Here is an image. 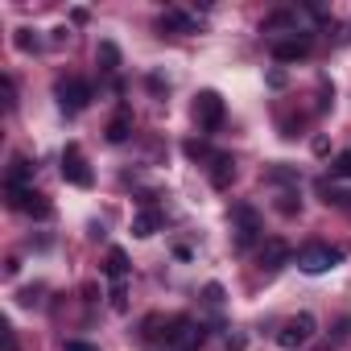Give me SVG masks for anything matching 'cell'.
I'll return each mask as SVG.
<instances>
[{"instance_id":"cell-1","label":"cell","mask_w":351,"mask_h":351,"mask_svg":"<svg viewBox=\"0 0 351 351\" xmlns=\"http://www.w3.org/2000/svg\"><path fill=\"white\" fill-rule=\"evenodd\" d=\"M314 314H293L281 330H277V343L285 347V351H298V347H306L310 339H314Z\"/></svg>"},{"instance_id":"cell-2","label":"cell","mask_w":351,"mask_h":351,"mask_svg":"<svg viewBox=\"0 0 351 351\" xmlns=\"http://www.w3.org/2000/svg\"><path fill=\"white\" fill-rule=\"evenodd\" d=\"M343 261V252L339 248H326V244H306L302 252H298V269L302 273H326V269H335Z\"/></svg>"},{"instance_id":"cell-3","label":"cell","mask_w":351,"mask_h":351,"mask_svg":"<svg viewBox=\"0 0 351 351\" xmlns=\"http://www.w3.org/2000/svg\"><path fill=\"white\" fill-rule=\"evenodd\" d=\"M54 95H58V108H62L66 116H75V112H83V108L91 104V87H87L83 79H62V83L54 87Z\"/></svg>"},{"instance_id":"cell-4","label":"cell","mask_w":351,"mask_h":351,"mask_svg":"<svg viewBox=\"0 0 351 351\" xmlns=\"http://www.w3.org/2000/svg\"><path fill=\"white\" fill-rule=\"evenodd\" d=\"M62 178L71 182V186H91V165H87V157H83V149L79 145H66L62 149Z\"/></svg>"},{"instance_id":"cell-5","label":"cell","mask_w":351,"mask_h":351,"mask_svg":"<svg viewBox=\"0 0 351 351\" xmlns=\"http://www.w3.org/2000/svg\"><path fill=\"white\" fill-rule=\"evenodd\" d=\"M232 219H236V248H252L256 236H261V215L248 203H236L232 207Z\"/></svg>"},{"instance_id":"cell-6","label":"cell","mask_w":351,"mask_h":351,"mask_svg":"<svg viewBox=\"0 0 351 351\" xmlns=\"http://www.w3.org/2000/svg\"><path fill=\"white\" fill-rule=\"evenodd\" d=\"M195 120H199V128H207V132H215V128L223 124V99H219V91H199V99H195Z\"/></svg>"},{"instance_id":"cell-7","label":"cell","mask_w":351,"mask_h":351,"mask_svg":"<svg viewBox=\"0 0 351 351\" xmlns=\"http://www.w3.org/2000/svg\"><path fill=\"white\" fill-rule=\"evenodd\" d=\"M165 339H169L173 351H195V347L203 343V326H195L191 318H173L169 330H165Z\"/></svg>"},{"instance_id":"cell-8","label":"cell","mask_w":351,"mask_h":351,"mask_svg":"<svg viewBox=\"0 0 351 351\" xmlns=\"http://www.w3.org/2000/svg\"><path fill=\"white\" fill-rule=\"evenodd\" d=\"M9 207L25 211V215H34V219H50V215H54V207H50L46 195H38V191H13V186H9Z\"/></svg>"},{"instance_id":"cell-9","label":"cell","mask_w":351,"mask_h":351,"mask_svg":"<svg viewBox=\"0 0 351 351\" xmlns=\"http://www.w3.org/2000/svg\"><path fill=\"white\" fill-rule=\"evenodd\" d=\"M306 54H310V38H285V42L273 46V58H277V62H298V58H306Z\"/></svg>"},{"instance_id":"cell-10","label":"cell","mask_w":351,"mask_h":351,"mask_svg":"<svg viewBox=\"0 0 351 351\" xmlns=\"http://www.w3.org/2000/svg\"><path fill=\"white\" fill-rule=\"evenodd\" d=\"M285 261H289V244H285V240H269V244L261 248V269H265V273H277Z\"/></svg>"},{"instance_id":"cell-11","label":"cell","mask_w":351,"mask_h":351,"mask_svg":"<svg viewBox=\"0 0 351 351\" xmlns=\"http://www.w3.org/2000/svg\"><path fill=\"white\" fill-rule=\"evenodd\" d=\"M211 182H215V191H228L232 186V178H236V161L228 157V153H219V157H211Z\"/></svg>"},{"instance_id":"cell-12","label":"cell","mask_w":351,"mask_h":351,"mask_svg":"<svg viewBox=\"0 0 351 351\" xmlns=\"http://www.w3.org/2000/svg\"><path fill=\"white\" fill-rule=\"evenodd\" d=\"M104 273H108L112 281H124V277H128V256H124V248H108V256H104Z\"/></svg>"},{"instance_id":"cell-13","label":"cell","mask_w":351,"mask_h":351,"mask_svg":"<svg viewBox=\"0 0 351 351\" xmlns=\"http://www.w3.org/2000/svg\"><path fill=\"white\" fill-rule=\"evenodd\" d=\"M29 173H34L29 157H13V169H9V186H13V191H25V182H29Z\"/></svg>"},{"instance_id":"cell-14","label":"cell","mask_w":351,"mask_h":351,"mask_svg":"<svg viewBox=\"0 0 351 351\" xmlns=\"http://www.w3.org/2000/svg\"><path fill=\"white\" fill-rule=\"evenodd\" d=\"M157 223H161L157 211H141V215L132 219V236H136V240H149V236L157 232Z\"/></svg>"},{"instance_id":"cell-15","label":"cell","mask_w":351,"mask_h":351,"mask_svg":"<svg viewBox=\"0 0 351 351\" xmlns=\"http://www.w3.org/2000/svg\"><path fill=\"white\" fill-rule=\"evenodd\" d=\"M161 29H178V34H191V29H195V21H191L186 13H178V9H165V13H161Z\"/></svg>"},{"instance_id":"cell-16","label":"cell","mask_w":351,"mask_h":351,"mask_svg":"<svg viewBox=\"0 0 351 351\" xmlns=\"http://www.w3.org/2000/svg\"><path fill=\"white\" fill-rule=\"evenodd\" d=\"M128 132H132V116H128V112H120V116L108 124V141H116V145H120V141H128Z\"/></svg>"},{"instance_id":"cell-17","label":"cell","mask_w":351,"mask_h":351,"mask_svg":"<svg viewBox=\"0 0 351 351\" xmlns=\"http://www.w3.org/2000/svg\"><path fill=\"white\" fill-rule=\"evenodd\" d=\"M95 58H99L104 71H116V66H120V50H116L112 42H99V54H95Z\"/></svg>"},{"instance_id":"cell-18","label":"cell","mask_w":351,"mask_h":351,"mask_svg":"<svg viewBox=\"0 0 351 351\" xmlns=\"http://www.w3.org/2000/svg\"><path fill=\"white\" fill-rule=\"evenodd\" d=\"M335 173H339V178H351V149H343L339 157H335V165H330Z\"/></svg>"},{"instance_id":"cell-19","label":"cell","mask_w":351,"mask_h":351,"mask_svg":"<svg viewBox=\"0 0 351 351\" xmlns=\"http://www.w3.org/2000/svg\"><path fill=\"white\" fill-rule=\"evenodd\" d=\"M17 46L29 54V50H38V38H29V29H17Z\"/></svg>"},{"instance_id":"cell-20","label":"cell","mask_w":351,"mask_h":351,"mask_svg":"<svg viewBox=\"0 0 351 351\" xmlns=\"http://www.w3.org/2000/svg\"><path fill=\"white\" fill-rule=\"evenodd\" d=\"M5 108H9V112L17 108V87H13V79H5Z\"/></svg>"},{"instance_id":"cell-21","label":"cell","mask_w":351,"mask_h":351,"mask_svg":"<svg viewBox=\"0 0 351 351\" xmlns=\"http://www.w3.org/2000/svg\"><path fill=\"white\" fill-rule=\"evenodd\" d=\"M112 306H116V310H128V302H124V289H120V285L112 289Z\"/></svg>"},{"instance_id":"cell-22","label":"cell","mask_w":351,"mask_h":351,"mask_svg":"<svg viewBox=\"0 0 351 351\" xmlns=\"http://www.w3.org/2000/svg\"><path fill=\"white\" fill-rule=\"evenodd\" d=\"M207 298H211V302L219 306V302H223V289H219V285H207Z\"/></svg>"},{"instance_id":"cell-23","label":"cell","mask_w":351,"mask_h":351,"mask_svg":"<svg viewBox=\"0 0 351 351\" xmlns=\"http://www.w3.org/2000/svg\"><path fill=\"white\" fill-rule=\"evenodd\" d=\"M62 351H95V347H91V343H79V339H75V343H66Z\"/></svg>"}]
</instances>
